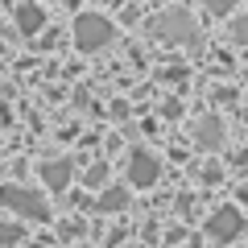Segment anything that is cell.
Returning a JSON list of instances; mask_svg holds the SVG:
<instances>
[{
    "label": "cell",
    "mask_w": 248,
    "mask_h": 248,
    "mask_svg": "<svg viewBox=\"0 0 248 248\" xmlns=\"http://www.w3.org/2000/svg\"><path fill=\"white\" fill-rule=\"evenodd\" d=\"M112 42H116V25L108 17L83 13V17L75 21V46H79L83 54H99V50H108Z\"/></svg>",
    "instance_id": "obj_1"
},
{
    "label": "cell",
    "mask_w": 248,
    "mask_h": 248,
    "mask_svg": "<svg viewBox=\"0 0 248 248\" xmlns=\"http://www.w3.org/2000/svg\"><path fill=\"white\" fill-rule=\"evenodd\" d=\"M149 33L161 37V42H190L195 37V21H190L186 9H166L161 17L149 21Z\"/></svg>",
    "instance_id": "obj_2"
},
{
    "label": "cell",
    "mask_w": 248,
    "mask_h": 248,
    "mask_svg": "<svg viewBox=\"0 0 248 248\" xmlns=\"http://www.w3.org/2000/svg\"><path fill=\"white\" fill-rule=\"evenodd\" d=\"M0 203L9 207V211L25 215V219H37V223L50 219V207H46V199L33 195V190H25V186H4V190H0Z\"/></svg>",
    "instance_id": "obj_3"
},
{
    "label": "cell",
    "mask_w": 248,
    "mask_h": 248,
    "mask_svg": "<svg viewBox=\"0 0 248 248\" xmlns=\"http://www.w3.org/2000/svg\"><path fill=\"white\" fill-rule=\"evenodd\" d=\"M240 232H244V215H240V207H219V211L207 219V236H211L215 244H228V240H236Z\"/></svg>",
    "instance_id": "obj_4"
},
{
    "label": "cell",
    "mask_w": 248,
    "mask_h": 248,
    "mask_svg": "<svg viewBox=\"0 0 248 248\" xmlns=\"http://www.w3.org/2000/svg\"><path fill=\"white\" fill-rule=\"evenodd\" d=\"M161 174V161L153 157L149 149H133L128 153V182L137 186V190H145V186H153Z\"/></svg>",
    "instance_id": "obj_5"
},
{
    "label": "cell",
    "mask_w": 248,
    "mask_h": 248,
    "mask_svg": "<svg viewBox=\"0 0 248 248\" xmlns=\"http://www.w3.org/2000/svg\"><path fill=\"white\" fill-rule=\"evenodd\" d=\"M195 145L207 149V153H219L223 149V124L215 120V116H207V120L195 124Z\"/></svg>",
    "instance_id": "obj_6"
},
{
    "label": "cell",
    "mask_w": 248,
    "mask_h": 248,
    "mask_svg": "<svg viewBox=\"0 0 248 248\" xmlns=\"http://www.w3.org/2000/svg\"><path fill=\"white\" fill-rule=\"evenodd\" d=\"M42 178H46V186H54V190H66L71 178H75V166L66 157H54V161H46V166H42Z\"/></svg>",
    "instance_id": "obj_7"
},
{
    "label": "cell",
    "mask_w": 248,
    "mask_h": 248,
    "mask_svg": "<svg viewBox=\"0 0 248 248\" xmlns=\"http://www.w3.org/2000/svg\"><path fill=\"white\" fill-rule=\"evenodd\" d=\"M42 25H46V9H37V4H21L17 9V29L25 37H33Z\"/></svg>",
    "instance_id": "obj_8"
},
{
    "label": "cell",
    "mask_w": 248,
    "mask_h": 248,
    "mask_svg": "<svg viewBox=\"0 0 248 248\" xmlns=\"http://www.w3.org/2000/svg\"><path fill=\"white\" fill-rule=\"evenodd\" d=\"M124 203H128V190H120V186H112V190H104L99 195V211H124Z\"/></svg>",
    "instance_id": "obj_9"
},
{
    "label": "cell",
    "mask_w": 248,
    "mask_h": 248,
    "mask_svg": "<svg viewBox=\"0 0 248 248\" xmlns=\"http://www.w3.org/2000/svg\"><path fill=\"white\" fill-rule=\"evenodd\" d=\"M83 182H87V186H95V190H99V186L108 182V166H104V161H95V166H91L87 174H83Z\"/></svg>",
    "instance_id": "obj_10"
},
{
    "label": "cell",
    "mask_w": 248,
    "mask_h": 248,
    "mask_svg": "<svg viewBox=\"0 0 248 248\" xmlns=\"http://www.w3.org/2000/svg\"><path fill=\"white\" fill-rule=\"evenodd\" d=\"M232 42L248 46V17H236V21H232Z\"/></svg>",
    "instance_id": "obj_11"
},
{
    "label": "cell",
    "mask_w": 248,
    "mask_h": 248,
    "mask_svg": "<svg viewBox=\"0 0 248 248\" xmlns=\"http://www.w3.org/2000/svg\"><path fill=\"white\" fill-rule=\"evenodd\" d=\"M199 4H203L207 13H215V17H228L232 13V0H199Z\"/></svg>",
    "instance_id": "obj_12"
},
{
    "label": "cell",
    "mask_w": 248,
    "mask_h": 248,
    "mask_svg": "<svg viewBox=\"0 0 248 248\" xmlns=\"http://www.w3.org/2000/svg\"><path fill=\"white\" fill-rule=\"evenodd\" d=\"M240 207H248V182L240 186Z\"/></svg>",
    "instance_id": "obj_13"
}]
</instances>
